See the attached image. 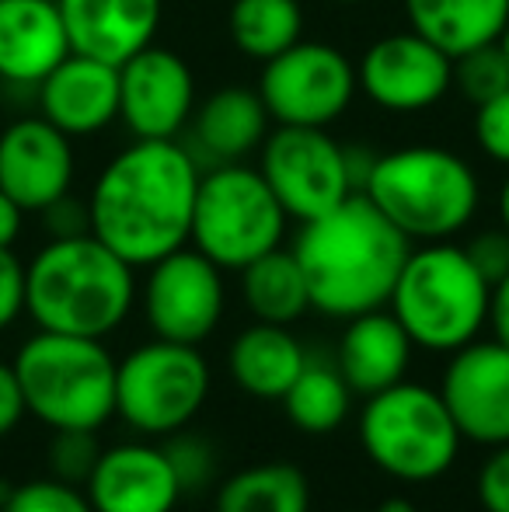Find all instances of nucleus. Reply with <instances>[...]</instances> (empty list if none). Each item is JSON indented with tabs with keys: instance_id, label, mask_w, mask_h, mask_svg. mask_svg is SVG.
I'll list each match as a JSON object with an SVG mask.
<instances>
[{
	"instance_id": "nucleus-1",
	"label": "nucleus",
	"mask_w": 509,
	"mask_h": 512,
	"mask_svg": "<svg viewBox=\"0 0 509 512\" xmlns=\"http://www.w3.org/2000/svg\"><path fill=\"white\" fill-rule=\"evenodd\" d=\"M203 171L175 140H136L119 150L88 196L91 234L133 269L161 262L192 241Z\"/></svg>"
},
{
	"instance_id": "nucleus-2",
	"label": "nucleus",
	"mask_w": 509,
	"mask_h": 512,
	"mask_svg": "<svg viewBox=\"0 0 509 512\" xmlns=\"http://www.w3.org/2000/svg\"><path fill=\"white\" fill-rule=\"evenodd\" d=\"M290 251L304 269L311 307L349 321L391 304L412 241L356 192L318 220L300 223Z\"/></svg>"
},
{
	"instance_id": "nucleus-3",
	"label": "nucleus",
	"mask_w": 509,
	"mask_h": 512,
	"mask_svg": "<svg viewBox=\"0 0 509 512\" xmlns=\"http://www.w3.org/2000/svg\"><path fill=\"white\" fill-rule=\"evenodd\" d=\"M133 265L95 234L49 237L28 262L25 314L42 331L109 338L136 304Z\"/></svg>"
},
{
	"instance_id": "nucleus-4",
	"label": "nucleus",
	"mask_w": 509,
	"mask_h": 512,
	"mask_svg": "<svg viewBox=\"0 0 509 512\" xmlns=\"http://www.w3.org/2000/svg\"><path fill=\"white\" fill-rule=\"evenodd\" d=\"M387 307L415 345L457 352L482 338L492 310V283L461 244L429 241L408 251Z\"/></svg>"
},
{
	"instance_id": "nucleus-5",
	"label": "nucleus",
	"mask_w": 509,
	"mask_h": 512,
	"mask_svg": "<svg viewBox=\"0 0 509 512\" xmlns=\"http://www.w3.org/2000/svg\"><path fill=\"white\" fill-rule=\"evenodd\" d=\"M370 199L408 241H450L478 213L482 185L461 154L443 147H401L381 154L367 178Z\"/></svg>"
},
{
	"instance_id": "nucleus-6",
	"label": "nucleus",
	"mask_w": 509,
	"mask_h": 512,
	"mask_svg": "<svg viewBox=\"0 0 509 512\" xmlns=\"http://www.w3.org/2000/svg\"><path fill=\"white\" fill-rule=\"evenodd\" d=\"M28 415L49 429L98 432L116 415V356L102 338L35 331L14 356Z\"/></svg>"
},
{
	"instance_id": "nucleus-7",
	"label": "nucleus",
	"mask_w": 509,
	"mask_h": 512,
	"mask_svg": "<svg viewBox=\"0 0 509 512\" xmlns=\"http://www.w3.org/2000/svg\"><path fill=\"white\" fill-rule=\"evenodd\" d=\"M360 443L370 464L405 485H426L454 467L461 429L436 387L412 380L367 398L360 411Z\"/></svg>"
},
{
	"instance_id": "nucleus-8",
	"label": "nucleus",
	"mask_w": 509,
	"mask_h": 512,
	"mask_svg": "<svg viewBox=\"0 0 509 512\" xmlns=\"http://www.w3.org/2000/svg\"><path fill=\"white\" fill-rule=\"evenodd\" d=\"M286 209L272 196L262 171L217 164L203 175L192 213V248L224 272H241L255 258L283 248Z\"/></svg>"
},
{
	"instance_id": "nucleus-9",
	"label": "nucleus",
	"mask_w": 509,
	"mask_h": 512,
	"mask_svg": "<svg viewBox=\"0 0 509 512\" xmlns=\"http://www.w3.org/2000/svg\"><path fill=\"white\" fill-rule=\"evenodd\" d=\"M213 373L199 345L150 338L129 349L116 370V415L140 436L189 429L210 398Z\"/></svg>"
},
{
	"instance_id": "nucleus-10",
	"label": "nucleus",
	"mask_w": 509,
	"mask_h": 512,
	"mask_svg": "<svg viewBox=\"0 0 509 512\" xmlns=\"http://www.w3.org/2000/svg\"><path fill=\"white\" fill-rule=\"evenodd\" d=\"M258 171L297 223L318 220L356 196L346 147L318 126H279L269 133L258 154Z\"/></svg>"
},
{
	"instance_id": "nucleus-11",
	"label": "nucleus",
	"mask_w": 509,
	"mask_h": 512,
	"mask_svg": "<svg viewBox=\"0 0 509 512\" xmlns=\"http://www.w3.org/2000/svg\"><path fill=\"white\" fill-rule=\"evenodd\" d=\"M360 91L356 67L342 49L328 42H293L286 53L272 56L258 81L269 119L279 126L328 129Z\"/></svg>"
},
{
	"instance_id": "nucleus-12",
	"label": "nucleus",
	"mask_w": 509,
	"mask_h": 512,
	"mask_svg": "<svg viewBox=\"0 0 509 512\" xmlns=\"http://www.w3.org/2000/svg\"><path fill=\"white\" fill-rule=\"evenodd\" d=\"M227 310L224 269L199 248H178L147 265L143 317L154 338L203 345L220 328Z\"/></svg>"
},
{
	"instance_id": "nucleus-13",
	"label": "nucleus",
	"mask_w": 509,
	"mask_h": 512,
	"mask_svg": "<svg viewBox=\"0 0 509 512\" xmlns=\"http://www.w3.org/2000/svg\"><path fill=\"white\" fill-rule=\"evenodd\" d=\"M440 398L461 429L464 443L503 446L509 443V345L475 338L464 349L450 352L440 377Z\"/></svg>"
},
{
	"instance_id": "nucleus-14",
	"label": "nucleus",
	"mask_w": 509,
	"mask_h": 512,
	"mask_svg": "<svg viewBox=\"0 0 509 512\" xmlns=\"http://www.w3.org/2000/svg\"><path fill=\"white\" fill-rule=\"evenodd\" d=\"M360 88L387 112H426L454 88V56L419 32H394L363 53Z\"/></svg>"
},
{
	"instance_id": "nucleus-15",
	"label": "nucleus",
	"mask_w": 509,
	"mask_h": 512,
	"mask_svg": "<svg viewBox=\"0 0 509 512\" xmlns=\"http://www.w3.org/2000/svg\"><path fill=\"white\" fill-rule=\"evenodd\" d=\"M196 112V77L178 53L147 46L119 67V119L136 140H175Z\"/></svg>"
},
{
	"instance_id": "nucleus-16",
	"label": "nucleus",
	"mask_w": 509,
	"mask_h": 512,
	"mask_svg": "<svg viewBox=\"0 0 509 512\" xmlns=\"http://www.w3.org/2000/svg\"><path fill=\"white\" fill-rule=\"evenodd\" d=\"M74 143L49 119H18L0 133V189L25 213H42L74 185Z\"/></svg>"
},
{
	"instance_id": "nucleus-17",
	"label": "nucleus",
	"mask_w": 509,
	"mask_h": 512,
	"mask_svg": "<svg viewBox=\"0 0 509 512\" xmlns=\"http://www.w3.org/2000/svg\"><path fill=\"white\" fill-rule=\"evenodd\" d=\"M84 492L95 512H175L182 502L175 467L157 443H119L102 450Z\"/></svg>"
},
{
	"instance_id": "nucleus-18",
	"label": "nucleus",
	"mask_w": 509,
	"mask_h": 512,
	"mask_svg": "<svg viewBox=\"0 0 509 512\" xmlns=\"http://www.w3.org/2000/svg\"><path fill=\"white\" fill-rule=\"evenodd\" d=\"M70 49L91 60L123 67L154 46L161 28V0H56Z\"/></svg>"
},
{
	"instance_id": "nucleus-19",
	"label": "nucleus",
	"mask_w": 509,
	"mask_h": 512,
	"mask_svg": "<svg viewBox=\"0 0 509 512\" xmlns=\"http://www.w3.org/2000/svg\"><path fill=\"white\" fill-rule=\"evenodd\" d=\"M39 112L56 129L74 136H95L119 119V67L91 56L70 53L39 84Z\"/></svg>"
},
{
	"instance_id": "nucleus-20",
	"label": "nucleus",
	"mask_w": 509,
	"mask_h": 512,
	"mask_svg": "<svg viewBox=\"0 0 509 512\" xmlns=\"http://www.w3.org/2000/svg\"><path fill=\"white\" fill-rule=\"evenodd\" d=\"M70 53L56 0H0V81L39 88Z\"/></svg>"
},
{
	"instance_id": "nucleus-21",
	"label": "nucleus",
	"mask_w": 509,
	"mask_h": 512,
	"mask_svg": "<svg viewBox=\"0 0 509 512\" xmlns=\"http://www.w3.org/2000/svg\"><path fill=\"white\" fill-rule=\"evenodd\" d=\"M415 342L391 310H367L349 317L335 349V366L360 398H374L387 387L401 384L412 366Z\"/></svg>"
},
{
	"instance_id": "nucleus-22",
	"label": "nucleus",
	"mask_w": 509,
	"mask_h": 512,
	"mask_svg": "<svg viewBox=\"0 0 509 512\" xmlns=\"http://www.w3.org/2000/svg\"><path fill=\"white\" fill-rule=\"evenodd\" d=\"M307 349L286 324L255 321L231 342L227 370L238 391L258 401H283L300 370L307 366Z\"/></svg>"
},
{
	"instance_id": "nucleus-23",
	"label": "nucleus",
	"mask_w": 509,
	"mask_h": 512,
	"mask_svg": "<svg viewBox=\"0 0 509 512\" xmlns=\"http://www.w3.org/2000/svg\"><path fill=\"white\" fill-rule=\"evenodd\" d=\"M192 136L206 161L217 164H241L252 150H262L269 136V108L262 95L252 88H220L192 112Z\"/></svg>"
},
{
	"instance_id": "nucleus-24",
	"label": "nucleus",
	"mask_w": 509,
	"mask_h": 512,
	"mask_svg": "<svg viewBox=\"0 0 509 512\" xmlns=\"http://www.w3.org/2000/svg\"><path fill=\"white\" fill-rule=\"evenodd\" d=\"M408 28L447 56L489 46L509 25V0H405Z\"/></svg>"
},
{
	"instance_id": "nucleus-25",
	"label": "nucleus",
	"mask_w": 509,
	"mask_h": 512,
	"mask_svg": "<svg viewBox=\"0 0 509 512\" xmlns=\"http://www.w3.org/2000/svg\"><path fill=\"white\" fill-rule=\"evenodd\" d=\"M213 512H311V481L290 460L241 467L217 488Z\"/></svg>"
},
{
	"instance_id": "nucleus-26",
	"label": "nucleus",
	"mask_w": 509,
	"mask_h": 512,
	"mask_svg": "<svg viewBox=\"0 0 509 512\" xmlns=\"http://www.w3.org/2000/svg\"><path fill=\"white\" fill-rule=\"evenodd\" d=\"M241 300L255 321L286 324V328L300 321L311 310V290H307L297 255L276 248L245 265L241 269Z\"/></svg>"
},
{
	"instance_id": "nucleus-27",
	"label": "nucleus",
	"mask_w": 509,
	"mask_h": 512,
	"mask_svg": "<svg viewBox=\"0 0 509 512\" xmlns=\"http://www.w3.org/2000/svg\"><path fill=\"white\" fill-rule=\"evenodd\" d=\"M353 387L346 384V377L339 373L335 363L325 359H307V366L300 370V377L293 380V387L283 394L286 418L297 425L307 436H325L335 432L353 411Z\"/></svg>"
},
{
	"instance_id": "nucleus-28",
	"label": "nucleus",
	"mask_w": 509,
	"mask_h": 512,
	"mask_svg": "<svg viewBox=\"0 0 509 512\" xmlns=\"http://www.w3.org/2000/svg\"><path fill=\"white\" fill-rule=\"evenodd\" d=\"M231 39L248 60L269 63L286 53L304 32V7L300 0H234L231 4Z\"/></svg>"
},
{
	"instance_id": "nucleus-29",
	"label": "nucleus",
	"mask_w": 509,
	"mask_h": 512,
	"mask_svg": "<svg viewBox=\"0 0 509 512\" xmlns=\"http://www.w3.org/2000/svg\"><path fill=\"white\" fill-rule=\"evenodd\" d=\"M454 88L471 105H485L496 95H503L509 88V63L503 49H499V42L454 56Z\"/></svg>"
},
{
	"instance_id": "nucleus-30",
	"label": "nucleus",
	"mask_w": 509,
	"mask_h": 512,
	"mask_svg": "<svg viewBox=\"0 0 509 512\" xmlns=\"http://www.w3.org/2000/svg\"><path fill=\"white\" fill-rule=\"evenodd\" d=\"M102 457V443L91 429H53L46 446L49 478L67 481V485L84 488Z\"/></svg>"
},
{
	"instance_id": "nucleus-31",
	"label": "nucleus",
	"mask_w": 509,
	"mask_h": 512,
	"mask_svg": "<svg viewBox=\"0 0 509 512\" xmlns=\"http://www.w3.org/2000/svg\"><path fill=\"white\" fill-rule=\"evenodd\" d=\"M164 453H168L171 467H175V478L182 485V495H192L199 488L213 485V474H217V450L206 436L192 429H178L171 436H164Z\"/></svg>"
},
{
	"instance_id": "nucleus-32",
	"label": "nucleus",
	"mask_w": 509,
	"mask_h": 512,
	"mask_svg": "<svg viewBox=\"0 0 509 512\" xmlns=\"http://www.w3.org/2000/svg\"><path fill=\"white\" fill-rule=\"evenodd\" d=\"M0 512H95L88 502V492L77 485L56 478H35L11 488V499Z\"/></svg>"
},
{
	"instance_id": "nucleus-33",
	"label": "nucleus",
	"mask_w": 509,
	"mask_h": 512,
	"mask_svg": "<svg viewBox=\"0 0 509 512\" xmlns=\"http://www.w3.org/2000/svg\"><path fill=\"white\" fill-rule=\"evenodd\" d=\"M475 136H478V147H482L492 161L509 168V88L503 95L492 98V102L478 105Z\"/></svg>"
},
{
	"instance_id": "nucleus-34",
	"label": "nucleus",
	"mask_w": 509,
	"mask_h": 512,
	"mask_svg": "<svg viewBox=\"0 0 509 512\" xmlns=\"http://www.w3.org/2000/svg\"><path fill=\"white\" fill-rule=\"evenodd\" d=\"M28 265L14 255V248H0V331H7L25 314Z\"/></svg>"
},
{
	"instance_id": "nucleus-35",
	"label": "nucleus",
	"mask_w": 509,
	"mask_h": 512,
	"mask_svg": "<svg viewBox=\"0 0 509 512\" xmlns=\"http://www.w3.org/2000/svg\"><path fill=\"white\" fill-rule=\"evenodd\" d=\"M464 251H468L475 269L482 272L492 286L503 283L509 276V230L506 227L482 230V234H475L468 244H464Z\"/></svg>"
},
{
	"instance_id": "nucleus-36",
	"label": "nucleus",
	"mask_w": 509,
	"mask_h": 512,
	"mask_svg": "<svg viewBox=\"0 0 509 512\" xmlns=\"http://www.w3.org/2000/svg\"><path fill=\"white\" fill-rule=\"evenodd\" d=\"M475 492L485 512H509V443L492 446L489 460L478 471Z\"/></svg>"
},
{
	"instance_id": "nucleus-37",
	"label": "nucleus",
	"mask_w": 509,
	"mask_h": 512,
	"mask_svg": "<svg viewBox=\"0 0 509 512\" xmlns=\"http://www.w3.org/2000/svg\"><path fill=\"white\" fill-rule=\"evenodd\" d=\"M42 223H46L49 237H77V234H91V213L88 203L74 199L67 192L63 199L49 203L42 209Z\"/></svg>"
},
{
	"instance_id": "nucleus-38",
	"label": "nucleus",
	"mask_w": 509,
	"mask_h": 512,
	"mask_svg": "<svg viewBox=\"0 0 509 512\" xmlns=\"http://www.w3.org/2000/svg\"><path fill=\"white\" fill-rule=\"evenodd\" d=\"M25 415H28V408H25L21 384H18V373H14L11 363L0 359V439L11 436Z\"/></svg>"
},
{
	"instance_id": "nucleus-39",
	"label": "nucleus",
	"mask_w": 509,
	"mask_h": 512,
	"mask_svg": "<svg viewBox=\"0 0 509 512\" xmlns=\"http://www.w3.org/2000/svg\"><path fill=\"white\" fill-rule=\"evenodd\" d=\"M21 223H25V209L0 189V248H14V241L21 237Z\"/></svg>"
},
{
	"instance_id": "nucleus-40",
	"label": "nucleus",
	"mask_w": 509,
	"mask_h": 512,
	"mask_svg": "<svg viewBox=\"0 0 509 512\" xmlns=\"http://www.w3.org/2000/svg\"><path fill=\"white\" fill-rule=\"evenodd\" d=\"M489 328L499 342L509 345V276L503 283L492 286V310H489Z\"/></svg>"
},
{
	"instance_id": "nucleus-41",
	"label": "nucleus",
	"mask_w": 509,
	"mask_h": 512,
	"mask_svg": "<svg viewBox=\"0 0 509 512\" xmlns=\"http://www.w3.org/2000/svg\"><path fill=\"white\" fill-rule=\"evenodd\" d=\"M377 512H419V509H415V502H408V499H401V495H394V499H384Z\"/></svg>"
},
{
	"instance_id": "nucleus-42",
	"label": "nucleus",
	"mask_w": 509,
	"mask_h": 512,
	"mask_svg": "<svg viewBox=\"0 0 509 512\" xmlns=\"http://www.w3.org/2000/svg\"><path fill=\"white\" fill-rule=\"evenodd\" d=\"M499 220H503V227L509 230V175H506L503 189H499Z\"/></svg>"
},
{
	"instance_id": "nucleus-43",
	"label": "nucleus",
	"mask_w": 509,
	"mask_h": 512,
	"mask_svg": "<svg viewBox=\"0 0 509 512\" xmlns=\"http://www.w3.org/2000/svg\"><path fill=\"white\" fill-rule=\"evenodd\" d=\"M499 49H503V56H506V63H509V25L503 28V35H499Z\"/></svg>"
},
{
	"instance_id": "nucleus-44",
	"label": "nucleus",
	"mask_w": 509,
	"mask_h": 512,
	"mask_svg": "<svg viewBox=\"0 0 509 512\" xmlns=\"http://www.w3.org/2000/svg\"><path fill=\"white\" fill-rule=\"evenodd\" d=\"M11 488H14L11 481H4V478H0V506H4V502L11 499Z\"/></svg>"
},
{
	"instance_id": "nucleus-45",
	"label": "nucleus",
	"mask_w": 509,
	"mask_h": 512,
	"mask_svg": "<svg viewBox=\"0 0 509 512\" xmlns=\"http://www.w3.org/2000/svg\"><path fill=\"white\" fill-rule=\"evenodd\" d=\"M335 4H363V0H335Z\"/></svg>"
}]
</instances>
